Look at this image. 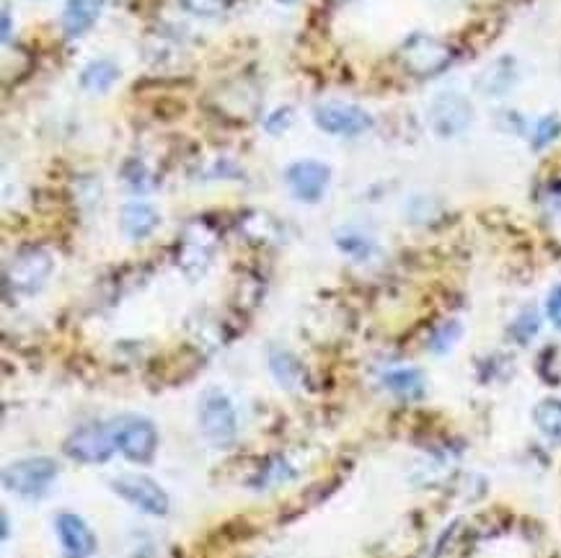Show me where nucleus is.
Listing matches in <instances>:
<instances>
[{
    "mask_svg": "<svg viewBox=\"0 0 561 558\" xmlns=\"http://www.w3.org/2000/svg\"><path fill=\"white\" fill-rule=\"evenodd\" d=\"M106 0H68L63 11V29L68 37H81L99 21Z\"/></svg>",
    "mask_w": 561,
    "mask_h": 558,
    "instance_id": "nucleus-12",
    "label": "nucleus"
},
{
    "mask_svg": "<svg viewBox=\"0 0 561 558\" xmlns=\"http://www.w3.org/2000/svg\"><path fill=\"white\" fill-rule=\"evenodd\" d=\"M290 124H293V112H290V109H277V112L264 122V127H267L272 135H280V132H285Z\"/></svg>",
    "mask_w": 561,
    "mask_h": 558,
    "instance_id": "nucleus-22",
    "label": "nucleus"
},
{
    "mask_svg": "<svg viewBox=\"0 0 561 558\" xmlns=\"http://www.w3.org/2000/svg\"><path fill=\"white\" fill-rule=\"evenodd\" d=\"M269 367H272L275 378L280 380L285 388H298V385L303 383V365H300L295 354L275 349V352L269 354Z\"/></svg>",
    "mask_w": 561,
    "mask_h": 558,
    "instance_id": "nucleus-17",
    "label": "nucleus"
},
{
    "mask_svg": "<svg viewBox=\"0 0 561 558\" xmlns=\"http://www.w3.org/2000/svg\"><path fill=\"white\" fill-rule=\"evenodd\" d=\"M313 119L329 135L355 137L373 127V117L365 109H360L355 104H344V101H324V104H318L313 109Z\"/></svg>",
    "mask_w": 561,
    "mask_h": 558,
    "instance_id": "nucleus-6",
    "label": "nucleus"
},
{
    "mask_svg": "<svg viewBox=\"0 0 561 558\" xmlns=\"http://www.w3.org/2000/svg\"><path fill=\"white\" fill-rule=\"evenodd\" d=\"M119 223H122V230H125L127 238L143 241V238H148L158 228V212L150 205H145V202H127L122 207Z\"/></svg>",
    "mask_w": 561,
    "mask_h": 558,
    "instance_id": "nucleus-13",
    "label": "nucleus"
},
{
    "mask_svg": "<svg viewBox=\"0 0 561 558\" xmlns=\"http://www.w3.org/2000/svg\"><path fill=\"white\" fill-rule=\"evenodd\" d=\"M52 272V256L42 248H26L8 267V282L21 292H34L44 285Z\"/></svg>",
    "mask_w": 561,
    "mask_h": 558,
    "instance_id": "nucleus-9",
    "label": "nucleus"
},
{
    "mask_svg": "<svg viewBox=\"0 0 561 558\" xmlns=\"http://www.w3.org/2000/svg\"><path fill=\"white\" fill-rule=\"evenodd\" d=\"M57 463L52 458H24L11 463L3 471V486L13 494L39 496L57 478Z\"/></svg>",
    "mask_w": 561,
    "mask_h": 558,
    "instance_id": "nucleus-5",
    "label": "nucleus"
},
{
    "mask_svg": "<svg viewBox=\"0 0 561 558\" xmlns=\"http://www.w3.org/2000/svg\"><path fill=\"white\" fill-rule=\"evenodd\" d=\"M55 530L57 538H60V546L68 553V558H88L96 553V535L86 525L83 517L63 512L55 520Z\"/></svg>",
    "mask_w": 561,
    "mask_h": 558,
    "instance_id": "nucleus-11",
    "label": "nucleus"
},
{
    "mask_svg": "<svg viewBox=\"0 0 561 558\" xmlns=\"http://www.w3.org/2000/svg\"><path fill=\"white\" fill-rule=\"evenodd\" d=\"M474 119V106L458 91L437 93L430 104V127L440 137L461 135Z\"/></svg>",
    "mask_w": 561,
    "mask_h": 558,
    "instance_id": "nucleus-7",
    "label": "nucleus"
},
{
    "mask_svg": "<svg viewBox=\"0 0 561 558\" xmlns=\"http://www.w3.org/2000/svg\"><path fill=\"white\" fill-rule=\"evenodd\" d=\"M112 489L122 496L127 504L145 512V515L163 517L169 512V494L148 476H119L112 481Z\"/></svg>",
    "mask_w": 561,
    "mask_h": 558,
    "instance_id": "nucleus-8",
    "label": "nucleus"
},
{
    "mask_svg": "<svg viewBox=\"0 0 561 558\" xmlns=\"http://www.w3.org/2000/svg\"><path fill=\"white\" fill-rule=\"evenodd\" d=\"M11 37V16H8V8H3V39L8 42Z\"/></svg>",
    "mask_w": 561,
    "mask_h": 558,
    "instance_id": "nucleus-24",
    "label": "nucleus"
},
{
    "mask_svg": "<svg viewBox=\"0 0 561 558\" xmlns=\"http://www.w3.org/2000/svg\"><path fill=\"white\" fill-rule=\"evenodd\" d=\"M515 83V62L510 57H502V60L492 62L479 78V91L487 93V96H502L507 93Z\"/></svg>",
    "mask_w": 561,
    "mask_h": 558,
    "instance_id": "nucleus-14",
    "label": "nucleus"
},
{
    "mask_svg": "<svg viewBox=\"0 0 561 558\" xmlns=\"http://www.w3.org/2000/svg\"><path fill=\"white\" fill-rule=\"evenodd\" d=\"M546 313H549V321L561 331V285H556L554 290L549 292V300H546Z\"/></svg>",
    "mask_w": 561,
    "mask_h": 558,
    "instance_id": "nucleus-23",
    "label": "nucleus"
},
{
    "mask_svg": "<svg viewBox=\"0 0 561 558\" xmlns=\"http://www.w3.org/2000/svg\"><path fill=\"white\" fill-rule=\"evenodd\" d=\"M285 179L295 199H300V202H318V199L324 197L326 186H329L331 171L329 166L318 161H298L287 168Z\"/></svg>",
    "mask_w": 561,
    "mask_h": 558,
    "instance_id": "nucleus-10",
    "label": "nucleus"
},
{
    "mask_svg": "<svg viewBox=\"0 0 561 558\" xmlns=\"http://www.w3.org/2000/svg\"><path fill=\"white\" fill-rule=\"evenodd\" d=\"M383 383L401 398H419L424 393V378L419 370H391L386 372Z\"/></svg>",
    "mask_w": 561,
    "mask_h": 558,
    "instance_id": "nucleus-18",
    "label": "nucleus"
},
{
    "mask_svg": "<svg viewBox=\"0 0 561 558\" xmlns=\"http://www.w3.org/2000/svg\"><path fill=\"white\" fill-rule=\"evenodd\" d=\"M197 422H200V432L212 447L236 445L238 437V416L233 409L231 398L223 391H207L200 398V409H197Z\"/></svg>",
    "mask_w": 561,
    "mask_h": 558,
    "instance_id": "nucleus-1",
    "label": "nucleus"
},
{
    "mask_svg": "<svg viewBox=\"0 0 561 558\" xmlns=\"http://www.w3.org/2000/svg\"><path fill=\"white\" fill-rule=\"evenodd\" d=\"M512 334L518 336L520 341L533 339V336L538 334V316H536V313H533V310H525V313H520L518 321L512 323Z\"/></svg>",
    "mask_w": 561,
    "mask_h": 558,
    "instance_id": "nucleus-20",
    "label": "nucleus"
},
{
    "mask_svg": "<svg viewBox=\"0 0 561 558\" xmlns=\"http://www.w3.org/2000/svg\"><path fill=\"white\" fill-rule=\"evenodd\" d=\"M533 422L549 440L561 442V398H543L533 409Z\"/></svg>",
    "mask_w": 561,
    "mask_h": 558,
    "instance_id": "nucleus-16",
    "label": "nucleus"
},
{
    "mask_svg": "<svg viewBox=\"0 0 561 558\" xmlns=\"http://www.w3.org/2000/svg\"><path fill=\"white\" fill-rule=\"evenodd\" d=\"M65 455L78 463L86 465H101L117 453V442L109 422L106 424H83L75 432H70V437L63 445Z\"/></svg>",
    "mask_w": 561,
    "mask_h": 558,
    "instance_id": "nucleus-4",
    "label": "nucleus"
},
{
    "mask_svg": "<svg viewBox=\"0 0 561 558\" xmlns=\"http://www.w3.org/2000/svg\"><path fill=\"white\" fill-rule=\"evenodd\" d=\"M117 78H119L117 62L106 60V57L88 62L86 70L81 73L83 88H86V91H91V93H106L109 88L114 86V83H117Z\"/></svg>",
    "mask_w": 561,
    "mask_h": 558,
    "instance_id": "nucleus-15",
    "label": "nucleus"
},
{
    "mask_svg": "<svg viewBox=\"0 0 561 558\" xmlns=\"http://www.w3.org/2000/svg\"><path fill=\"white\" fill-rule=\"evenodd\" d=\"M280 3H295V0H280Z\"/></svg>",
    "mask_w": 561,
    "mask_h": 558,
    "instance_id": "nucleus-25",
    "label": "nucleus"
},
{
    "mask_svg": "<svg viewBox=\"0 0 561 558\" xmlns=\"http://www.w3.org/2000/svg\"><path fill=\"white\" fill-rule=\"evenodd\" d=\"M401 62H404L406 73L417 75V78H430V75L443 73L453 62V50L440 39L414 34L401 47Z\"/></svg>",
    "mask_w": 561,
    "mask_h": 558,
    "instance_id": "nucleus-3",
    "label": "nucleus"
},
{
    "mask_svg": "<svg viewBox=\"0 0 561 558\" xmlns=\"http://www.w3.org/2000/svg\"><path fill=\"white\" fill-rule=\"evenodd\" d=\"M181 3H184L187 11L197 13V16H215V13L225 8V0H181Z\"/></svg>",
    "mask_w": 561,
    "mask_h": 558,
    "instance_id": "nucleus-21",
    "label": "nucleus"
},
{
    "mask_svg": "<svg viewBox=\"0 0 561 558\" xmlns=\"http://www.w3.org/2000/svg\"><path fill=\"white\" fill-rule=\"evenodd\" d=\"M117 450L132 463H150L158 450V427L145 416L125 414L109 422Z\"/></svg>",
    "mask_w": 561,
    "mask_h": 558,
    "instance_id": "nucleus-2",
    "label": "nucleus"
},
{
    "mask_svg": "<svg viewBox=\"0 0 561 558\" xmlns=\"http://www.w3.org/2000/svg\"><path fill=\"white\" fill-rule=\"evenodd\" d=\"M559 132H561V122L556 117L538 119L536 135H533V145H536V148H543V145H549L551 140H556Z\"/></svg>",
    "mask_w": 561,
    "mask_h": 558,
    "instance_id": "nucleus-19",
    "label": "nucleus"
}]
</instances>
